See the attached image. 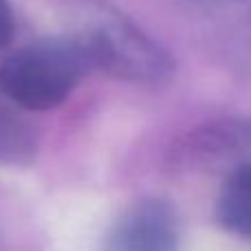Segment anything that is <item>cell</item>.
Instances as JSON below:
<instances>
[{
	"mask_svg": "<svg viewBox=\"0 0 251 251\" xmlns=\"http://www.w3.org/2000/svg\"><path fill=\"white\" fill-rule=\"evenodd\" d=\"M73 35L93 69L141 86H161L174 75V57L148 31L106 2H84L73 16Z\"/></svg>",
	"mask_w": 251,
	"mask_h": 251,
	"instance_id": "1",
	"label": "cell"
},
{
	"mask_svg": "<svg viewBox=\"0 0 251 251\" xmlns=\"http://www.w3.org/2000/svg\"><path fill=\"white\" fill-rule=\"evenodd\" d=\"M91 69L73 35L38 40L0 62V93L22 110H51L66 101Z\"/></svg>",
	"mask_w": 251,
	"mask_h": 251,
	"instance_id": "2",
	"label": "cell"
},
{
	"mask_svg": "<svg viewBox=\"0 0 251 251\" xmlns=\"http://www.w3.org/2000/svg\"><path fill=\"white\" fill-rule=\"evenodd\" d=\"M181 221L163 199H141L115 221L106 236V251H178Z\"/></svg>",
	"mask_w": 251,
	"mask_h": 251,
	"instance_id": "3",
	"label": "cell"
},
{
	"mask_svg": "<svg viewBox=\"0 0 251 251\" xmlns=\"http://www.w3.org/2000/svg\"><path fill=\"white\" fill-rule=\"evenodd\" d=\"M176 163L201 168V165L236 161L251 163V115L212 119L185 134L174 150Z\"/></svg>",
	"mask_w": 251,
	"mask_h": 251,
	"instance_id": "4",
	"label": "cell"
},
{
	"mask_svg": "<svg viewBox=\"0 0 251 251\" xmlns=\"http://www.w3.org/2000/svg\"><path fill=\"white\" fill-rule=\"evenodd\" d=\"M214 214L227 234L251 243V163L231 165L216 196Z\"/></svg>",
	"mask_w": 251,
	"mask_h": 251,
	"instance_id": "5",
	"label": "cell"
},
{
	"mask_svg": "<svg viewBox=\"0 0 251 251\" xmlns=\"http://www.w3.org/2000/svg\"><path fill=\"white\" fill-rule=\"evenodd\" d=\"M20 110V106L0 93V163L26 165L35 156V132Z\"/></svg>",
	"mask_w": 251,
	"mask_h": 251,
	"instance_id": "6",
	"label": "cell"
},
{
	"mask_svg": "<svg viewBox=\"0 0 251 251\" xmlns=\"http://www.w3.org/2000/svg\"><path fill=\"white\" fill-rule=\"evenodd\" d=\"M13 31H16V22H13V13L7 0H0V49H4L13 40Z\"/></svg>",
	"mask_w": 251,
	"mask_h": 251,
	"instance_id": "7",
	"label": "cell"
}]
</instances>
